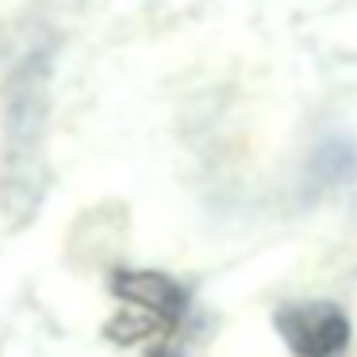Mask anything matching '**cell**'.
<instances>
[{
  "label": "cell",
  "mask_w": 357,
  "mask_h": 357,
  "mask_svg": "<svg viewBox=\"0 0 357 357\" xmlns=\"http://www.w3.org/2000/svg\"><path fill=\"white\" fill-rule=\"evenodd\" d=\"M50 43L27 47L4 93V204L24 215L43 185V135H47Z\"/></svg>",
  "instance_id": "1"
},
{
  "label": "cell",
  "mask_w": 357,
  "mask_h": 357,
  "mask_svg": "<svg viewBox=\"0 0 357 357\" xmlns=\"http://www.w3.org/2000/svg\"><path fill=\"white\" fill-rule=\"evenodd\" d=\"M119 292L139 300L142 307H154V311H165V315H177L181 311V288L173 280L158 277V273H139V277L123 280Z\"/></svg>",
  "instance_id": "3"
},
{
  "label": "cell",
  "mask_w": 357,
  "mask_h": 357,
  "mask_svg": "<svg viewBox=\"0 0 357 357\" xmlns=\"http://www.w3.org/2000/svg\"><path fill=\"white\" fill-rule=\"evenodd\" d=\"M284 342L300 357H342L349 338V326L338 307L331 303H296L277 315Z\"/></svg>",
  "instance_id": "2"
}]
</instances>
